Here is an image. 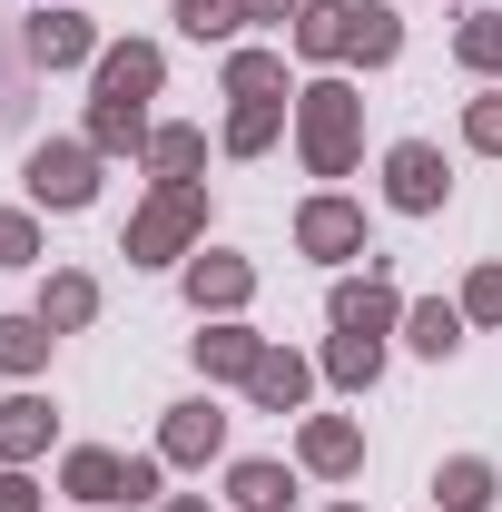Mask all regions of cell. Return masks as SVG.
Listing matches in <instances>:
<instances>
[{
  "instance_id": "obj_1",
  "label": "cell",
  "mask_w": 502,
  "mask_h": 512,
  "mask_svg": "<svg viewBox=\"0 0 502 512\" xmlns=\"http://www.w3.org/2000/svg\"><path fill=\"white\" fill-rule=\"evenodd\" d=\"M296 148H306L315 178H345V168H355V148H365V99H355V79H306V99H296Z\"/></svg>"
},
{
  "instance_id": "obj_2",
  "label": "cell",
  "mask_w": 502,
  "mask_h": 512,
  "mask_svg": "<svg viewBox=\"0 0 502 512\" xmlns=\"http://www.w3.org/2000/svg\"><path fill=\"white\" fill-rule=\"evenodd\" d=\"M207 237V188L197 178H158V197L128 217V266H168Z\"/></svg>"
},
{
  "instance_id": "obj_3",
  "label": "cell",
  "mask_w": 502,
  "mask_h": 512,
  "mask_svg": "<svg viewBox=\"0 0 502 512\" xmlns=\"http://www.w3.org/2000/svg\"><path fill=\"white\" fill-rule=\"evenodd\" d=\"M30 197H40V207H89V197H99V148H89V138L30 148Z\"/></svg>"
},
{
  "instance_id": "obj_4",
  "label": "cell",
  "mask_w": 502,
  "mask_h": 512,
  "mask_svg": "<svg viewBox=\"0 0 502 512\" xmlns=\"http://www.w3.org/2000/svg\"><path fill=\"white\" fill-rule=\"evenodd\" d=\"M443 188H453V178H443V158L424 148V138L384 148V197H394L404 217H434V207H443Z\"/></svg>"
},
{
  "instance_id": "obj_5",
  "label": "cell",
  "mask_w": 502,
  "mask_h": 512,
  "mask_svg": "<svg viewBox=\"0 0 502 512\" xmlns=\"http://www.w3.org/2000/svg\"><path fill=\"white\" fill-rule=\"evenodd\" d=\"M158 79H168L158 40H119V50H99V99H119V109H148Z\"/></svg>"
},
{
  "instance_id": "obj_6",
  "label": "cell",
  "mask_w": 502,
  "mask_h": 512,
  "mask_svg": "<svg viewBox=\"0 0 502 512\" xmlns=\"http://www.w3.org/2000/svg\"><path fill=\"white\" fill-rule=\"evenodd\" d=\"M247 296H256V266H247V256L207 247V256L188 266V306H197V316H237Z\"/></svg>"
},
{
  "instance_id": "obj_7",
  "label": "cell",
  "mask_w": 502,
  "mask_h": 512,
  "mask_svg": "<svg viewBox=\"0 0 502 512\" xmlns=\"http://www.w3.org/2000/svg\"><path fill=\"white\" fill-rule=\"evenodd\" d=\"M20 50H30V69H79V60H99V30H89V20H69V10H40Z\"/></svg>"
},
{
  "instance_id": "obj_8",
  "label": "cell",
  "mask_w": 502,
  "mask_h": 512,
  "mask_svg": "<svg viewBox=\"0 0 502 512\" xmlns=\"http://www.w3.org/2000/svg\"><path fill=\"white\" fill-rule=\"evenodd\" d=\"M296 247L306 256H355L365 247V217H355L345 197H306V207H296Z\"/></svg>"
},
{
  "instance_id": "obj_9",
  "label": "cell",
  "mask_w": 502,
  "mask_h": 512,
  "mask_svg": "<svg viewBox=\"0 0 502 512\" xmlns=\"http://www.w3.org/2000/svg\"><path fill=\"white\" fill-rule=\"evenodd\" d=\"M217 444H227V414L217 404H168V424H158V453L168 463H207Z\"/></svg>"
},
{
  "instance_id": "obj_10",
  "label": "cell",
  "mask_w": 502,
  "mask_h": 512,
  "mask_svg": "<svg viewBox=\"0 0 502 512\" xmlns=\"http://www.w3.org/2000/svg\"><path fill=\"white\" fill-rule=\"evenodd\" d=\"M296 463H306V473H355V463H365V424H345V414H315L306 434H296Z\"/></svg>"
},
{
  "instance_id": "obj_11",
  "label": "cell",
  "mask_w": 502,
  "mask_h": 512,
  "mask_svg": "<svg viewBox=\"0 0 502 512\" xmlns=\"http://www.w3.org/2000/svg\"><path fill=\"white\" fill-rule=\"evenodd\" d=\"M335 325H345V335H384V325H404V296H394L384 276H345V286H335Z\"/></svg>"
},
{
  "instance_id": "obj_12",
  "label": "cell",
  "mask_w": 502,
  "mask_h": 512,
  "mask_svg": "<svg viewBox=\"0 0 502 512\" xmlns=\"http://www.w3.org/2000/svg\"><path fill=\"white\" fill-rule=\"evenodd\" d=\"M355 50V0H306L296 10V60H345Z\"/></svg>"
},
{
  "instance_id": "obj_13",
  "label": "cell",
  "mask_w": 502,
  "mask_h": 512,
  "mask_svg": "<svg viewBox=\"0 0 502 512\" xmlns=\"http://www.w3.org/2000/svg\"><path fill=\"white\" fill-rule=\"evenodd\" d=\"M60 483H69V493H79L89 512H99V503H128V453H99V444H79V453L60 463Z\"/></svg>"
},
{
  "instance_id": "obj_14",
  "label": "cell",
  "mask_w": 502,
  "mask_h": 512,
  "mask_svg": "<svg viewBox=\"0 0 502 512\" xmlns=\"http://www.w3.org/2000/svg\"><path fill=\"white\" fill-rule=\"evenodd\" d=\"M306 384H315V365H306V355L266 345V355H256V375H247V394L266 404V414H296V404H306Z\"/></svg>"
},
{
  "instance_id": "obj_15",
  "label": "cell",
  "mask_w": 502,
  "mask_h": 512,
  "mask_svg": "<svg viewBox=\"0 0 502 512\" xmlns=\"http://www.w3.org/2000/svg\"><path fill=\"white\" fill-rule=\"evenodd\" d=\"M50 453V404L40 394H10L0 404V463H40Z\"/></svg>"
},
{
  "instance_id": "obj_16",
  "label": "cell",
  "mask_w": 502,
  "mask_h": 512,
  "mask_svg": "<svg viewBox=\"0 0 502 512\" xmlns=\"http://www.w3.org/2000/svg\"><path fill=\"white\" fill-rule=\"evenodd\" d=\"M256 355H266V335H247V325H207V335H197V365H207V375H227V384H247Z\"/></svg>"
},
{
  "instance_id": "obj_17",
  "label": "cell",
  "mask_w": 502,
  "mask_h": 512,
  "mask_svg": "<svg viewBox=\"0 0 502 512\" xmlns=\"http://www.w3.org/2000/svg\"><path fill=\"white\" fill-rule=\"evenodd\" d=\"M375 375H384V335H345V325H335V345H325V384L365 394Z\"/></svg>"
},
{
  "instance_id": "obj_18",
  "label": "cell",
  "mask_w": 502,
  "mask_h": 512,
  "mask_svg": "<svg viewBox=\"0 0 502 512\" xmlns=\"http://www.w3.org/2000/svg\"><path fill=\"white\" fill-rule=\"evenodd\" d=\"M434 493H443V512H483L502 483H493V463H483V453H453V463L434 473Z\"/></svg>"
},
{
  "instance_id": "obj_19",
  "label": "cell",
  "mask_w": 502,
  "mask_h": 512,
  "mask_svg": "<svg viewBox=\"0 0 502 512\" xmlns=\"http://www.w3.org/2000/svg\"><path fill=\"white\" fill-rule=\"evenodd\" d=\"M276 128H286L276 99H237V109H227V158H266V148H276Z\"/></svg>"
},
{
  "instance_id": "obj_20",
  "label": "cell",
  "mask_w": 502,
  "mask_h": 512,
  "mask_svg": "<svg viewBox=\"0 0 502 512\" xmlns=\"http://www.w3.org/2000/svg\"><path fill=\"white\" fill-rule=\"evenodd\" d=\"M50 365V316H0V375H40Z\"/></svg>"
},
{
  "instance_id": "obj_21",
  "label": "cell",
  "mask_w": 502,
  "mask_h": 512,
  "mask_svg": "<svg viewBox=\"0 0 502 512\" xmlns=\"http://www.w3.org/2000/svg\"><path fill=\"white\" fill-rule=\"evenodd\" d=\"M40 316H50V335H79V325L99 316V286L69 266V276H50V296H40Z\"/></svg>"
},
{
  "instance_id": "obj_22",
  "label": "cell",
  "mask_w": 502,
  "mask_h": 512,
  "mask_svg": "<svg viewBox=\"0 0 502 512\" xmlns=\"http://www.w3.org/2000/svg\"><path fill=\"white\" fill-rule=\"evenodd\" d=\"M286 493H296L286 463H237V473H227V503L237 512H286Z\"/></svg>"
},
{
  "instance_id": "obj_23",
  "label": "cell",
  "mask_w": 502,
  "mask_h": 512,
  "mask_svg": "<svg viewBox=\"0 0 502 512\" xmlns=\"http://www.w3.org/2000/svg\"><path fill=\"white\" fill-rule=\"evenodd\" d=\"M286 89V50H227V99H276Z\"/></svg>"
},
{
  "instance_id": "obj_24",
  "label": "cell",
  "mask_w": 502,
  "mask_h": 512,
  "mask_svg": "<svg viewBox=\"0 0 502 512\" xmlns=\"http://www.w3.org/2000/svg\"><path fill=\"white\" fill-rule=\"evenodd\" d=\"M138 158H148L158 178H197V168H207V138H197V128H148Z\"/></svg>"
},
{
  "instance_id": "obj_25",
  "label": "cell",
  "mask_w": 502,
  "mask_h": 512,
  "mask_svg": "<svg viewBox=\"0 0 502 512\" xmlns=\"http://www.w3.org/2000/svg\"><path fill=\"white\" fill-rule=\"evenodd\" d=\"M89 148H148V109H119V99H89Z\"/></svg>"
},
{
  "instance_id": "obj_26",
  "label": "cell",
  "mask_w": 502,
  "mask_h": 512,
  "mask_svg": "<svg viewBox=\"0 0 502 512\" xmlns=\"http://www.w3.org/2000/svg\"><path fill=\"white\" fill-rule=\"evenodd\" d=\"M404 335H414V355H453L463 345V306H404Z\"/></svg>"
},
{
  "instance_id": "obj_27",
  "label": "cell",
  "mask_w": 502,
  "mask_h": 512,
  "mask_svg": "<svg viewBox=\"0 0 502 512\" xmlns=\"http://www.w3.org/2000/svg\"><path fill=\"white\" fill-rule=\"evenodd\" d=\"M394 50H404V30H394V10H375V0H355V50H345V60L384 69Z\"/></svg>"
},
{
  "instance_id": "obj_28",
  "label": "cell",
  "mask_w": 502,
  "mask_h": 512,
  "mask_svg": "<svg viewBox=\"0 0 502 512\" xmlns=\"http://www.w3.org/2000/svg\"><path fill=\"white\" fill-rule=\"evenodd\" d=\"M453 60L463 69H502V10H473V20L453 30Z\"/></svg>"
},
{
  "instance_id": "obj_29",
  "label": "cell",
  "mask_w": 502,
  "mask_h": 512,
  "mask_svg": "<svg viewBox=\"0 0 502 512\" xmlns=\"http://www.w3.org/2000/svg\"><path fill=\"white\" fill-rule=\"evenodd\" d=\"M237 20H247V0H178V30L188 40H227Z\"/></svg>"
},
{
  "instance_id": "obj_30",
  "label": "cell",
  "mask_w": 502,
  "mask_h": 512,
  "mask_svg": "<svg viewBox=\"0 0 502 512\" xmlns=\"http://www.w3.org/2000/svg\"><path fill=\"white\" fill-rule=\"evenodd\" d=\"M0 266H40V227H30V207H0Z\"/></svg>"
},
{
  "instance_id": "obj_31",
  "label": "cell",
  "mask_w": 502,
  "mask_h": 512,
  "mask_svg": "<svg viewBox=\"0 0 502 512\" xmlns=\"http://www.w3.org/2000/svg\"><path fill=\"white\" fill-rule=\"evenodd\" d=\"M463 316H473V325H502V266H473V276H463Z\"/></svg>"
},
{
  "instance_id": "obj_32",
  "label": "cell",
  "mask_w": 502,
  "mask_h": 512,
  "mask_svg": "<svg viewBox=\"0 0 502 512\" xmlns=\"http://www.w3.org/2000/svg\"><path fill=\"white\" fill-rule=\"evenodd\" d=\"M463 148H483V158H502V89L463 109Z\"/></svg>"
},
{
  "instance_id": "obj_33",
  "label": "cell",
  "mask_w": 502,
  "mask_h": 512,
  "mask_svg": "<svg viewBox=\"0 0 502 512\" xmlns=\"http://www.w3.org/2000/svg\"><path fill=\"white\" fill-rule=\"evenodd\" d=\"M0 512H40V483H30L20 463H0Z\"/></svg>"
},
{
  "instance_id": "obj_34",
  "label": "cell",
  "mask_w": 502,
  "mask_h": 512,
  "mask_svg": "<svg viewBox=\"0 0 502 512\" xmlns=\"http://www.w3.org/2000/svg\"><path fill=\"white\" fill-rule=\"evenodd\" d=\"M286 10H306V0H247V20H286Z\"/></svg>"
},
{
  "instance_id": "obj_35",
  "label": "cell",
  "mask_w": 502,
  "mask_h": 512,
  "mask_svg": "<svg viewBox=\"0 0 502 512\" xmlns=\"http://www.w3.org/2000/svg\"><path fill=\"white\" fill-rule=\"evenodd\" d=\"M158 512H207V503H197V493H168V503H158Z\"/></svg>"
},
{
  "instance_id": "obj_36",
  "label": "cell",
  "mask_w": 502,
  "mask_h": 512,
  "mask_svg": "<svg viewBox=\"0 0 502 512\" xmlns=\"http://www.w3.org/2000/svg\"><path fill=\"white\" fill-rule=\"evenodd\" d=\"M335 512H365V503H335Z\"/></svg>"
},
{
  "instance_id": "obj_37",
  "label": "cell",
  "mask_w": 502,
  "mask_h": 512,
  "mask_svg": "<svg viewBox=\"0 0 502 512\" xmlns=\"http://www.w3.org/2000/svg\"><path fill=\"white\" fill-rule=\"evenodd\" d=\"M40 10H50V0H40Z\"/></svg>"
}]
</instances>
